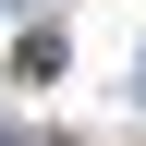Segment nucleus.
Wrapping results in <instances>:
<instances>
[{
    "label": "nucleus",
    "mask_w": 146,
    "mask_h": 146,
    "mask_svg": "<svg viewBox=\"0 0 146 146\" xmlns=\"http://www.w3.org/2000/svg\"><path fill=\"white\" fill-rule=\"evenodd\" d=\"M0 146H12V134H0Z\"/></svg>",
    "instance_id": "nucleus-1"
}]
</instances>
